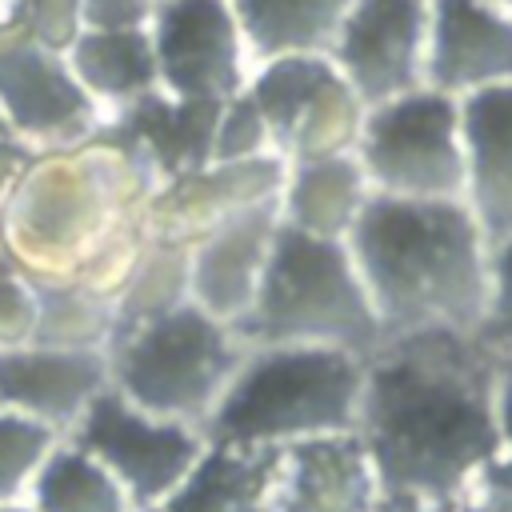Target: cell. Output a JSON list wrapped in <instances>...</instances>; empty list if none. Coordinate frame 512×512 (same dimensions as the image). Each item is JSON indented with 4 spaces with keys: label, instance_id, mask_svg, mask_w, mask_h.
Masks as SVG:
<instances>
[{
    "label": "cell",
    "instance_id": "6",
    "mask_svg": "<svg viewBox=\"0 0 512 512\" xmlns=\"http://www.w3.org/2000/svg\"><path fill=\"white\" fill-rule=\"evenodd\" d=\"M244 352L248 344L232 324L188 300L164 316L116 328L108 376L132 404L204 428Z\"/></svg>",
    "mask_w": 512,
    "mask_h": 512
},
{
    "label": "cell",
    "instance_id": "19",
    "mask_svg": "<svg viewBox=\"0 0 512 512\" xmlns=\"http://www.w3.org/2000/svg\"><path fill=\"white\" fill-rule=\"evenodd\" d=\"M464 124V204L488 244L512 236V84L460 100Z\"/></svg>",
    "mask_w": 512,
    "mask_h": 512
},
{
    "label": "cell",
    "instance_id": "14",
    "mask_svg": "<svg viewBox=\"0 0 512 512\" xmlns=\"http://www.w3.org/2000/svg\"><path fill=\"white\" fill-rule=\"evenodd\" d=\"M288 176V160L276 152L248 156V160H228V164H204L180 180H168L152 192L148 200V232L196 244L204 232H212L220 220L276 200Z\"/></svg>",
    "mask_w": 512,
    "mask_h": 512
},
{
    "label": "cell",
    "instance_id": "32",
    "mask_svg": "<svg viewBox=\"0 0 512 512\" xmlns=\"http://www.w3.org/2000/svg\"><path fill=\"white\" fill-rule=\"evenodd\" d=\"M460 512H512V444H504L468 484Z\"/></svg>",
    "mask_w": 512,
    "mask_h": 512
},
{
    "label": "cell",
    "instance_id": "40",
    "mask_svg": "<svg viewBox=\"0 0 512 512\" xmlns=\"http://www.w3.org/2000/svg\"><path fill=\"white\" fill-rule=\"evenodd\" d=\"M0 132H4V128H0Z\"/></svg>",
    "mask_w": 512,
    "mask_h": 512
},
{
    "label": "cell",
    "instance_id": "38",
    "mask_svg": "<svg viewBox=\"0 0 512 512\" xmlns=\"http://www.w3.org/2000/svg\"><path fill=\"white\" fill-rule=\"evenodd\" d=\"M0 512H36L28 500H12V504H0Z\"/></svg>",
    "mask_w": 512,
    "mask_h": 512
},
{
    "label": "cell",
    "instance_id": "24",
    "mask_svg": "<svg viewBox=\"0 0 512 512\" xmlns=\"http://www.w3.org/2000/svg\"><path fill=\"white\" fill-rule=\"evenodd\" d=\"M32 288H36L32 344L72 348V352H108L116 336V292L76 276L32 280Z\"/></svg>",
    "mask_w": 512,
    "mask_h": 512
},
{
    "label": "cell",
    "instance_id": "39",
    "mask_svg": "<svg viewBox=\"0 0 512 512\" xmlns=\"http://www.w3.org/2000/svg\"><path fill=\"white\" fill-rule=\"evenodd\" d=\"M496 4H500V8H504V12L512 16V0H496Z\"/></svg>",
    "mask_w": 512,
    "mask_h": 512
},
{
    "label": "cell",
    "instance_id": "30",
    "mask_svg": "<svg viewBox=\"0 0 512 512\" xmlns=\"http://www.w3.org/2000/svg\"><path fill=\"white\" fill-rule=\"evenodd\" d=\"M20 32L52 52H68L84 32V0H24Z\"/></svg>",
    "mask_w": 512,
    "mask_h": 512
},
{
    "label": "cell",
    "instance_id": "1",
    "mask_svg": "<svg viewBox=\"0 0 512 512\" xmlns=\"http://www.w3.org/2000/svg\"><path fill=\"white\" fill-rule=\"evenodd\" d=\"M504 360L480 332H412L364 356L356 436L372 456L384 508L460 504L504 448Z\"/></svg>",
    "mask_w": 512,
    "mask_h": 512
},
{
    "label": "cell",
    "instance_id": "9",
    "mask_svg": "<svg viewBox=\"0 0 512 512\" xmlns=\"http://www.w3.org/2000/svg\"><path fill=\"white\" fill-rule=\"evenodd\" d=\"M64 436L92 452L124 484L136 512L164 500L208 452L204 428L156 416L132 404L112 384L80 412V420Z\"/></svg>",
    "mask_w": 512,
    "mask_h": 512
},
{
    "label": "cell",
    "instance_id": "16",
    "mask_svg": "<svg viewBox=\"0 0 512 512\" xmlns=\"http://www.w3.org/2000/svg\"><path fill=\"white\" fill-rule=\"evenodd\" d=\"M228 104V100H224ZM220 100H192L152 88L132 104L116 108L96 132L128 144L160 184L180 180L204 164H212V132L220 120Z\"/></svg>",
    "mask_w": 512,
    "mask_h": 512
},
{
    "label": "cell",
    "instance_id": "33",
    "mask_svg": "<svg viewBox=\"0 0 512 512\" xmlns=\"http://www.w3.org/2000/svg\"><path fill=\"white\" fill-rule=\"evenodd\" d=\"M156 0H84V28H148Z\"/></svg>",
    "mask_w": 512,
    "mask_h": 512
},
{
    "label": "cell",
    "instance_id": "17",
    "mask_svg": "<svg viewBox=\"0 0 512 512\" xmlns=\"http://www.w3.org/2000/svg\"><path fill=\"white\" fill-rule=\"evenodd\" d=\"M276 228H280V196L252 204L220 220L212 232H204L192 244V300L212 316H220L224 324H236L260 288Z\"/></svg>",
    "mask_w": 512,
    "mask_h": 512
},
{
    "label": "cell",
    "instance_id": "23",
    "mask_svg": "<svg viewBox=\"0 0 512 512\" xmlns=\"http://www.w3.org/2000/svg\"><path fill=\"white\" fill-rule=\"evenodd\" d=\"M252 64L292 52H328L352 0H228Z\"/></svg>",
    "mask_w": 512,
    "mask_h": 512
},
{
    "label": "cell",
    "instance_id": "20",
    "mask_svg": "<svg viewBox=\"0 0 512 512\" xmlns=\"http://www.w3.org/2000/svg\"><path fill=\"white\" fill-rule=\"evenodd\" d=\"M368 200H372V184L356 152L296 160L288 164V176L280 188V220L308 236L348 240Z\"/></svg>",
    "mask_w": 512,
    "mask_h": 512
},
{
    "label": "cell",
    "instance_id": "29",
    "mask_svg": "<svg viewBox=\"0 0 512 512\" xmlns=\"http://www.w3.org/2000/svg\"><path fill=\"white\" fill-rule=\"evenodd\" d=\"M480 340L500 360H512V236L492 244V288H488Z\"/></svg>",
    "mask_w": 512,
    "mask_h": 512
},
{
    "label": "cell",
    "instance_id": "27",
    "mask_svg": "<svg viewBox=\"0 0 512 512\" xmlns=\"http://www.w3.org/2000/svg\"><path fill=\"white\" fill-rule=\"evenodd\" d=\"M64 440V432H56L44 420H32L24 412L0 408V504L24 500L32 476L40 472L44 456Z\"/></svg>",
    "mask_w": 512,
    "mask_h": 512
},
{
    "label": "cell",
    "instance_id": "4",
    "mask_svg": "<svg viewBox=\"0 0 512 512\" xmlns=\"http://www.w3.org/2000/svg\"><path fill=\"white\" fill-rule=\"evenodd\" d=\"M364 356L328 344L248 348L204 420L208 444L280 448L304 436L356 432Z\"/></svg>",
    "mask_w": 512,
    "mask_h": 512
},
{
    "label": "cell",
    "instance_id": "37",
    "mask_svg": "<svg viewBox=\"0 0 512 512\" xmlns=\"http://www.w3.org/2000/svg\"><path fill=\"white\" fill-rule=\"evenodd\" d=\"M384 512H460V504H424V508H384Z\"/></svg>",
    "mask_w": 512,
    "mask_h": 512
},
{
    "label": "cell",
    "instance_id": "25",
    "mask_svg": "<svg viewBox=\"0 0 512 512\" xmlns=\"http://www.w3.org/2000/svg\"><path fill=\"white\" fill-rule=\"evenodd\" d=\"M24 500L36 512H136L124 484L68 436L44 456Z\"/></svg>",
    "mask_w": 512,
    "mask_h": 512
},
{
    "label": "cell",
    "instance_id": "5",
    "mask_svg": "<svg viewBox=\"0 0 512 512\" xmlns=\"http://www.w3.org/2000/svg\"><path fill=\"white\" fill-rule=\"evenodd\" d=\"M248 348L260 344H328L376 352L384 332L348 240L308 236L280 220L260 288L232 324Z\"/></svg>",
    "mask_w": 512,
    "mask_h": 512
},
{
    "label": "cell",
    "instance_id": "11",
    "mask_svg": "<svg viewBox=\"0 0 512 512\" xmlns=\"http://www.w3.org/2000/svg\"><path fill=\"white\" fill-rule=\"evenodd\" d=\"M104 124V108L84 92L64 52L24 32L0 36V128L36 152L88 140Z\"/></svg>",
    "mask_w": 512,
    "mask_h": 512
},
{
    "label": "cell",
    "instance_id": "13",
    "mask_svg": "<svg viewBox=\"0 0 512 512\" xmlns=\"http://www.w3.org/2000/svg\"><path fill=\"white\" fill-rule=\"evenodd\" d=\"M268 512H384V492L360 436L328 432L280 444Z\"/></svg>",
    "mask_w": 512,
    "mask_h": 512
},
{
    "label": "cell",
    "instance_id": "34",
    "mask_svg": "<svg viewBox=\"0 0 512 512\" xmlns=\"http://www.w3.org/2000/svg\"><path fill=\"white\" fill-rule=\"evenodd\" d=\"M36 160V148L16 140L12 132H0V208L8 200V192L16 188V180L24 176V168Z\"/></svg>",
    "mask_w": 512,
    "mask_h": 512
},
{
    "label": "cell",
    "instance_id": "10",
    "mask_svg": "<svg viewBox=\"0 0 512 512\" xmlns=\"http://www.w3.org/2000/svg\"><path fill=\"white\" fill-rule=\"evenodd\" d=\"M160 88L192 100H232L252 80V56L228 0H156L148 20Z\"/></svg>",
    "mask_w": 512,
    "mask_h": 512
},
{
    "label": "cell",
    "instance_id": "7",
    "mask_svg": "<svg viewBox=\"0 0 512 512\" xmlns=\"http://www.w3.org/2000/svg\"><path fill=\"white\" fill-rule=\"evenodd\" d=\"M356 160L376 196L460 200L464 196V124L460 100L440 88H412L368 104Z\"/></svg>",
    "mask_w": 512,
    "mask_h": 512
},
{
    "label": "cell",
    "instance_id": "22",
    "mask_svg": "<svg viewBox=\"0 0 512 512\" xmlns=\"http://www.w3.org/2000/svg\"><path fill=\"white\" fill-rule=\"evenodd\" d=\"M64 56L84 92L104 108V120L136 96L160 88L148 28H84Z\"/></svg>",
    "mask_w": 512,
    "mask_h": 512
},
{
    "label": "cell",
    "instance_id": "36",
    "mask_svg": "<svg viewBox=\"0 0 512 512\" xmlns=\"http://www.w3.org/2000/svg\"><path fill=\"white\" fill-rule=\"evenodd\" d=\"M20 16H24V0H0V36L20 32Z\"/></svg>",
    "mask_w": 512,
    "mask_h": 512
},
{
    "label": "cell",
    "instance_id": "8",
    "mask_svg": "<svg viewBox=\"0 0 512 512\" xmlns=\"http://www.w3.org/2000/svg\"><path fill=\"white\" fill-rule=\"evenodd\" d=\"M244 92L268 124L272 152L288 164L356 152L368 104L340 76L328 52H292L260 60Z\"/></svg>",
    "mask_w": 512,
    "mask_h": 512
},
{
    "label": "cell",
    "instance_id": "15",
    "mask_svg": "<svg viewBox=\"0 0 512 512\" xmlns=\"http://www.w3.org/2000/svg\"><path fill=\"white\" fill-rule=\"evenodd\" d=\"M424 84L456 100L512 84V16L496 0H432Z\"/></svg>",
    "mask_w": 512,
    "mask_h": 512
},
{
    "label": "cell",
    "instance_id": "21",
    "mask_svg": "<svg viewBox=\"0 0 512 512\" xmlns=\"http://www.w3.org/2000/svg\"><path fill=\"white\" fill-rule=\"evenodd\" d=\"M276 448L208 444L200 464L152 508L140 512H268Z\"/></svg>",
    "mask_w": 512,
    "mask_h": 512
},
{
    "label": "cell",
    "instance_id": "3",
    "mask_svg": "<svg viewBox=\"0 0 512 512\" xmlns=\"http://www.w3.org/2000/svg\"><path fill=\"white\" fill-rule=\"evenodd\" d=\"M348 252L384 340L412 332H480L492 288V244L464 200L376 196L348 232Z\"/></svg>",
    "mask_w": 512,
    "mask_h": 512
},
{
    "label": "cell",
    "instance_id": "2",
    "mask_svg": "<svg viewBox=\"0 0 512 512\" xmlns=\"http://www.w3.org/2000/svg\"><path fill=\"white\" fill-rule=\"evenodd\" d=\"M156 172L108 132L36 152L0 208V256L28 280L120 288L148 240Z\"/></svg>",
    "mask_w": 512,
    "mask_h": 512
},
{
    "label": "cell",
    "instance_id": "26",
    "mask_svg": "<svg viewBox=\"0 0 512 512\" xmlns=\"http://www.w3.org/2000/svg\"><path fill=\"white\" fill-rule=\"evenodd\" d=\"M192 300V244L152 236L116 288V328L164 316Z\"/></svg>",
    "mask_w": 512,
    "mask_h": 512
},
{
    "label": "cell",
    "instance_id": "12",
    "mask_svg": "<svg viewBox=\"0 0 512 512\" xmlns=\"http://www.w3.org/2000/svg\"><path fill=\"white\" fill-rule=\"evenodd\" d=\"M432 0H352L328 60L364 104L392 100L424 84Z\"/></svg>",
    "mask_w": 512,
    "mask_h": 512
},
{
    "label": "cell",
    "instance_id": "35",
    "mask_svg": "<svg viewBox=\"0 0 512 512\" xmlns=\"http://www.w3.org/2000/svg\"><path fill=\"white\" fill-rule=\"evenodd\" d=\"M500 432L504 444H512V360H504L500 368Z\"/></svg>",
    "mask_w": 512,
    "mask_h": 512
},
{
    "label": "cell",
    "instance_id": "18",
    "mask_svg": "<svg viewBox=\"0 0 512 512\" xmlns=\"http://www.w3.org/2000/svg\"><path fill=\"white\" fill-rule=\"evenodd\" d=\"M108 384V352L44 344L0 348V408L44 420L56 432H68Z\"/></svg>",
    "mask_w": 512,
    "mask_h": 512
},
{
    "label": "cell",
    "instance_id": "31",
    "mask_svg": "<svg viewBox=\"0 0 512 512\" xmlns=\"http://www.w3.org/2000/svg\"><path fill=\"white\" fill-rule=\"evenodd\" d=\"M36 332V288L0 256V348L32 344Z\"/></svg>",
    "mask_w": 512,
    "mask_h": 512
},
{
    "label": "cell",
    "instance_id": "28",
    "mask_svg": "<svg viewBox=\"0 0 512 512\" xmlns=\"http://www.w3.org/2000/svg\"><path fill=\"white\" fill-rule=\"evenodd\" d=\"M264 152H272L268 124H264L260 108L252 104V96L240 92L220 108V120L212 132V164L248 160V156H264Z\"/></svg>",
    "mask_w": 512,
    "mask_h": 512
}]
</instances>
